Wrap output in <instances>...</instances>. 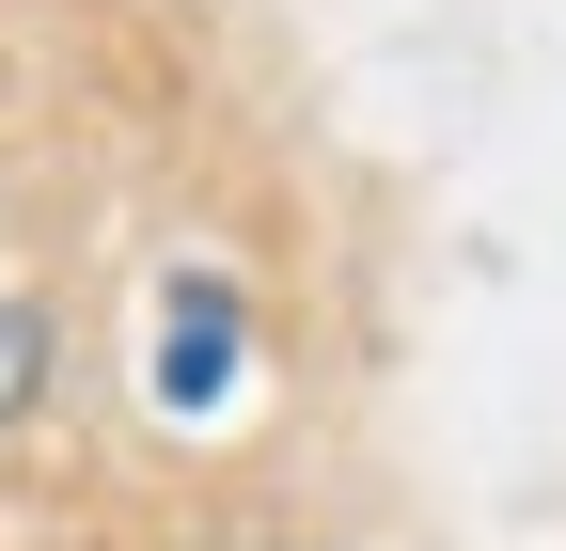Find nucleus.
Returning a JSON list of instances; mask_svg holds the SVG:
<instances>
[{
    "mask_svg": "<svg viewBox=\"0 0 566 551\" xmlns=\"http://www.w3.org/2000/svg\"><path fill=\"white\" fill-rule=\"evenodd\" d=\"M32 394H48V315H32V300H0V426H17Z\"/></svg>",
    "mask_w": 566,
    "mask_h": 551,
    "instance_id": "obj_1",
    "label": "nucleus"
}]
</instances>
